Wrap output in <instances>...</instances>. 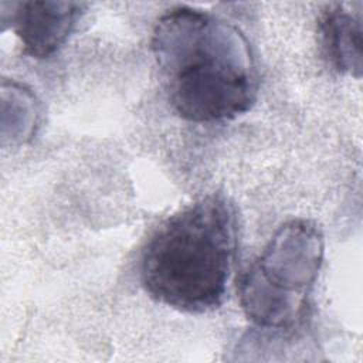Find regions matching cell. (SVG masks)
Masks as SVG:
<instances>
[{
  "mask_svg": "<svg viewBox=\"0 0 363 363\" xmlns=\"http://www.w3.org/2000/svg\"><path fill=\"white\" fill-rule=\"evenodd\" d=\"M152 51L167 98L182 118L227 121L255 104L257 65L235 26L203 10L174 7L159 18Z\"/></svg>",
  "mask_w": 363,
  "mask_h": 363,
  "instance_id": "cell-1",
  "label": "cell"
},
{
  "mask_svg": "<svg viewBox=\"0 0 363 363\" xmlns=\"http://www.w3.org/2000/svg\"><path fill=\"white\" fill-rule=\"evenodd\" d=\"M238 245L235 204L208 194L169 217L142 252L140 281L157 302L204 313L225 299Z\"/></svg>",
  "mask_w": 363,
  "mask_h": 363,
  "instance_id": "cell-2",
  "label": "cell"
},
{
  "mask_svg": "<svg viewBox=\"0 0 363 363\" xmlns=\"http://www.w3.org/2000/svg\"><path fill=\"white\" fill-rule=\"evenodd\" d=\"M323 235L308 220L284 224L241 279L247 316L264 328L292 326L303 313L323 259Z\"/></svg>",
  "mask_w": 363,
  "mask_h": 363,
  "instance_id": "cell-3",
  "label": "cell"
},
{
  "mask_svg": "<svg viewBox=\"0 0 363 363\" xmlns=\"http://www.w3.org/2000/svg\"><path fill=\"white\" fill-rule=\"evenodd\" d=\"M86 4L78 1H18L11 4V26L24 54L48 58L74 31Z\"/></svg>",
  "mask_w": 363,
  "mask_h": 363,
  "instance_id": "cell-4",
  "label": "cell"
},
{
  "mask_svg": "<svg viewBox=\"0 0 363 363\" xmlns=\"http://www.w3.org/2000/svg\"><path fill=\"white\" fill-rule=\"evenodd\" d=\"M319 43L328 62L342 74L362 75V14L347 4L335 3L320 14Z\"/></svg>",
  "mask_w": 363,
  "mask_h": 363,
  "instance_id": "cell-5",
  "label": "cell"
}]
</instances>
